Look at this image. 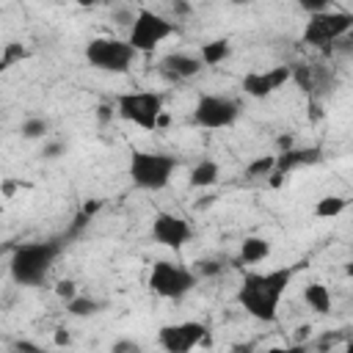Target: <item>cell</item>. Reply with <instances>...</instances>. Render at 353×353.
I'll return each instance as SVG.
<instances>
[{
  "instance_id": "obj_1",
  "label": "cell",
  "mask_w": 353,
  "mask_h": 353,
  "mask_svg": "<svg viewBox=\"0 0 353 353\" xmlns=\"http://www.w3.org/2000/svg\"><path fill=\"white\" fill-rule=\"evenodd\" d=\"M295 276V268H276V270H265V273H245L243 284L237 290V301L240 306L262 320V323H273L279 314V303L290 287Z\"/></svg>"
},
{
  "instance_id": "obj_2",
  "label": "cell",
  "mask_w": 353,
  "mask_h": 353,
  "mask_svg": "<svg viewBox=\"0 0 353 353\" xmlns=\"http://www.w3.org/2000/svg\"><path fill=\"white\" fill-rule=\"evenodd\" d=\"M58 254H61V243L58 240L19 243L11 251L8 273L22 287H39V284H44V279H47L50 268L55 265Z\"/></svg>"
},
{
  "instance_id": "obj_3",
  "label": "cell",
  "mask_w": 353,
  "mask_h": 353,
  "mask_svg": "<svg viewBox=\"0 0 353 353\" xmlns=\"http://www.w3.org/2000/svg\"><path fill=\"white\" fill-rule=\"evenodd\" d=\"M176 157L165 154V152H132L130 154V179L135 188L141 190H163L174 171H176Z\"/></svg>"
},
{
  "instance_id": "obj_4",
  "label": "cell",
  "mask_w": 353,
  "mask_h": 353,
  "mask_svg": "<svg viewBox=\"0 0 353 353\" xmlns=\"http://www.w3.org/2000/svg\"><path fill=\"white\" fill-rule=\"evenodd\" d=\"M196 284H199V273L171 259H160L149 270V290L168 301L185 298Z\"/></svg>"
},
{
  "instance_id": "obj_5",
  "label": "cell",
  "mask_w": 353,
  "mask_h": 353,
  "mask_svg": "<svg viewBox=\"0 0 353 353\" xmlns=\"http://www.w3.org/2000/svg\"><path fill=\"white\" fill-rule=\"evenodd\" d=\"M135 55H138V50L130 41L110 39V36H99V39H91L85 44V61L94 69L110 72V74H124L132 66Z\"/></svg>"
},
{
  "instance_id": "obj_6",
  "label": "cell",
  "mask_w": 353,
  "mask_h": 353,
  "mask_svg": "<svg viewBox=\"0 0 353 353\" xmlns=\"http://www.w3.org/2000/svg\"><path fill=\"white\" fill-rule=\"evenodd\" d=\"M116 113L141 127V130H157L163 121V97L157 91H127L116 99Z\"/></svg>"
},
{
  "instance_id": "obj_7",
  "label": "cell",
  "mask_w": 353,
  "mask_h": 353,
  "mask_svg": "<svg viewBox=\"0 0 353 353\" xmlns=\"http://www.w3.org/2000/svg\"><path fill=\"white\" fill-rule=\"evenodd\" d=\"M171 33H174V22H168L163 14H157L152 8H138V14L132 17L127 41L138 52H154V47L160 41H165Z\"/></svg>"
},
{
  "instance_id": "obj_8",
  "label": "cell",
  "mask_w": 353,
  "mask_h": 353,
  "mask_svg": "<svg viewBox=\"0 0 353 353\" xmlns=\"http://www.w3.org/2000/svg\"><path fill=\"white\" fill-rule=\"evenodd\" d=\"M350 28H353V14H347V11H317V14H309V22L303 28V44H314V47L336 44Z\"/></svg>"
},
{
  "instance_id": "obj_9",
  "label": "cell",
  "mask_w": 353,
  "mask_h": 353,
  "mask_svg": "<svg viewBox=\"0 0 353 353\" xmlns=\"http://www.w3.org/2000/svg\"><path fill=\"white\" fill-rule=\"evenodd\" d=\"M237 113H240V108L234 99L221 97V94H204L196 102L193 121L204 130H223V127H232L237 121Z\"/></svg>"
},
{
  "instance_id": "obj_10",
  "label": "cell",
  "mask_w": 353,
  "mask_h": 353,
  "mask_svg": "<svg viewBox=\"0 0 353 353\" xmlns=\"http://www.w3.org/2000/svg\"><path fill=\"white\" fill-rule=\"evenodd\" d=\"M204 336H207V325H204V323H196V320L163 325L160 334H157L160 345H163L168 353H188V350H193Z\"/></svg>"
},
{
  "instance_id": "obj_11",
  "label": "cell",
  "mask_w": 353,
  "mask_h": 353,
  "mask_svg": "<svg viewBox=\"0 0 353 353\" xmlns=\"http://www.w3.org/2000/svg\"><path fill=\"white\" fill-rule=\"evenodd\" d=\"M152 237H154V243H160L165 248H182L193 237V229L185 218H179L174 212H157L152 221Z\"/></svg>"
},
{
  "instance_id": "obj_12",
  "label": "cell",
  "mask_w": 353,
  "mask_h": 353,
  "mask_svg": "<svg viewBox=\"0 0 353 353\" xmlns=\"http://www.w3.org/2000/svg\"><path fill=\"white\" fill-rule=\"evenodd\" d=\"M287 80H292V66H273V69H265V72H248L243 77L240 88L254 99H265L273 91H279Z\"/></svg>"
},
{
  "instance_id": "obj_13",
  "label": "cell",
  "mask_w": 353,
  "mask_h": 353,
  "mask_svg": "<svg viewBox=\"0 0 353 353\" xmlns=\"http://www.w3.org/2000/svg\"><path fill=\"white\" fill-rule=\"evenodd\" d=\"M201 66H204V61L196 55H188V52H171L160 61V72L168 80H188V77L199 74Z\"/></svg>"
},
{
  "instance_id": "obj_14",
  "label": "cell",
  "mask_w": 353,
  "mask_h": 353,
  "mask_svg": "<svg viewBox=\"0 0 353 353\" xmlns=\"http://www.w3.org/2000/svg\"><path fill=\"white\" fill-rule=\"evenodd\" d=\"M320 160V149H284L281 154H276V174H290L298 165H309Z\"/></svg>"
},
{
  "instance_id": "obj_15",
  "label": "cell",
  "mask_w": 353,
  "mask_h": 353,
  "mask_svg": "<svg viewBox=\"0 0 353 353\" xmlns=\"http://www.w3.org/2000/svg\"><path fill=\"white\" fill-rule=\"evenodd\" d=\"M273 245L268 237H245L243 245H240V254H237V262L243 265H256V262H265L270 256Z\"/></svg>"
},
{
  "instance_id": "obj_16",
  "label": "cell",
  "mask_w": 353,
  "mask_h": 353,
  "mask_svg": "<svg viewBox=\"0 0 353 353\" xmlns=\"http://www.w3.org/2000/svg\"><path fill=\"white\" fill-rule=\"evenodd\" d=\"M303 301L309 303V309H314L317 314H328L331 312V292L325 284L320 281H312L303 287Z\"/></svg>"
},
{
  "instance_id": "obj_17",
  "label": "cell",
  "mask_w": 353,
  "mask_h": 353,
  "mask_svg": "<svg viewBox=\"0 0 353 353\" xmlns=\"http://www.w3.org/2000/svg\"><path fill=\"white\" fill-rule=\"evenodd\" d=\"M215 179H218V163L215 160H201L190 168L188 182H190V188H210V185H215Z\"/></svg>"
},
{
  "instance_id": "obj_18",
  "label": "cell",
  "mask_w": 353,
  "mask_h": 353,
  "mask_svg": "<svg viewBox=\"0 0 353 353\" xmlns=\"http://www.w3.org/2000/svg\"><path fill=\"white\" fill-rule=\"evenodd\" d=\"M229 52H232L229 41H226V39H215V41H207V44H201V50H199V58L204 61V66H215V63L226 61V58H229Z\"/></svg>"
},
{
  "instance_id": "obj_19",
  "label": "cell",
  "mask_w": 353,
  "mask_h": 353,
  "mask_svg": "<svg viewBox=\"0 0 353 353\" xmlns=\"http://www.w3.org/2000/svg\"><path fill=\"white\" fill-rule=\"evenodd\" d=\"M345 207H347V199H342V196H323L314 204V215L317 218H336Z\"/></svg>"
},
{
  "instance_id": "obj_20",
  "label": "cell",
  "mask_w": 353,
  "mask_h": 353,
  "mask_svg": "<svg viewBox=\"0 0 353 353\" xmlns=\"http://www.w3.org/2000/svg\"><path fill=\"white\" fill-rule=\"evenodd\" d=\"M66 312L72 317H91V314L99 312V303L94 298H88V295H74L72 301H66Z\"/></svg>"
},
{
  "instance_id": "obj_21",
  "label": "cell",
  "mask_w": 353,
  "mask_h": 353,
  "mask_svg": "<svg viewBox=\"0 0 353 353\" xmlns=\"http://www.w3.org/2000/svg\"><path fill=\"white\" fill-rule=\"evenodd\" d=\"M273 171H276V154H262V157L251 160L248 168H245V174H248L251 179H256V176H270Z\"/></svg>"
},
{
  "instance_id": "obj_22",
  "label": "cell",
  "mask_w": 353,
  "mask_h": 353,
  "mask_svg": "<svg viewBox=\"0 0 353 353\" xmlns=\"http://www.w3.org/2000/svg\"><path fill=\"white\" fill-rule=\"evenodd\" d=\"M47 130H50V121L47 119H41V116H30V119H25L22 121V127H19V132L25 135V138H41V135H47Z\"/></svg>"
},
{
  "instance_id": "obj_23",
  "label": "cell",
  "mask_w": 353,
  "mask_h": 353,
  "mask_svg": "<svg viewBox=\"0 0 353 353\" xmlns=\"http://www.w3.org/2000/svg\"><path fill=\"white\" fill-rule=\"evenodd\" d=\"M97 210H99V201H85V204H83V210L77 212L74 223L69 226V234H77L83 226H88V221L94 218V212H97Z\"/></svg>"
},
{
  "instance_id": "obj_24",
  "label": "cell",
  "mask_w": 353,
  "mask_h": 353,
  "mask_svg": "<svg viewBox=\"0 0 353 353\" xmlns=\"http://www.w3.org/2000/svg\"><path fill=\"white\" fill-rule=\"evenodd\" d=\"M25 58V50H22V44H6L3 47V58H0V66L3 69H8L14 61H22Z\"/></svg>"
},
{
  "instance_id": "obj_25",
  "label": "cell",
  "mask_w": 353,
  "mask_h": 353,
  "mask_svg": "<svg viewBox=\"0 0 353 353\" xmlns=\"http://www.w3.org/2000/svg\"><path fill=\"white\" fill-rule=\"evenodd\" d=\"M196 273H199V279H201V276H218V273H221V262L201 259V262H196Z\"/></svg>"
},
{
  "instance_id": "obj_26",
  "label": "cell",
  "mask_w": 353,
  "mask_h": 353,
  "mask_svg": "<svg viewBox=\"0 0 353 353\" xmlns=\"http://www.w3.org/2000/svg\"><path fill=\"white\" fill-rule=\"evenodd\" d=\"M55 292H58L61 298H66V301H72V298L77 295V284H74L72 279H61V281L55 284Z\"/></svg>"
},
{
  "instance_id": "obj_27",
  "label": "cell",
  "mask_w": 353,
  "mask_h": 353,
  "mask_svg": "<svg viewBox=\"0 0 353 353\" xmlns=\"http://www.w3.org/2000/svg\"><path fill=\"white\" fill-rule=\"evenodd\" d=\"M334 0H298V6L306 11V14H317V11H328Z\"/></svg>"
},
{
  "instance_id": "obj_28",
  "label": "cell",
  "mask_w": 353,
  "mask_h": 353,
  "mask_svg": "<svg viewBox=\"0 0 353 353\" xmlns=\"http://www.w3.org/2000/svg\"><path fill=\"white\" fill-rule=\"evenodd\" d=\"M336 44H339V50H345V52H353V28H350V30H347V33H345V36H342Z\"/></svg>"
},
{
  "instance_id": "obj_29",
  "label": "cell",
  "mask_w": 353,
  "mask_h": 353,
  "mask_svg": "<svg viewBox=\"0 0 353 353\" xmlns=\"http://www.w3.org/2000/svg\"><path fill=\"white\" fill-rule=\"evenodd\" d=\"M58 152H63V143H50V146H44V157H58Z\"/></svg>"
},
{
  "instance_id": "obj_30",
  "label": "cell",
  "mask_w": 353,
  "mask_h": 353,
  "mask_svg": "<svg viewBox=\"0 0 353 353\" xmlns=\"http://www.w3.org/2000/svg\"><path fill=\"white\" fill-rule=\"evenodd\" d=\"M113 350L116 353H121V350H138V342H119V345H113Z\"/></svg>"
},
{
  "instance_id": "obj_31",
  "label": "cell",
  "mask_w": 353,
  "mask_h": 353,
  "mask_svg": "<svg viewBox=\"0 0 353 353\" xmlns=\"http://www.w3.org/2000/svg\"><path fill=\"white\" fill-rule=\"evenodd\" d=\"M55 342H58V345H66V342H69V334H66V331H58V334H55Z\"/></svg>"
},
{
  "instance_id": "obj_32",
  "label": "cell",
  "mask_w": 353,
  "mask_h": 353,
  "mask_svg": "<svg viewBox=\"0 0 353 353\" xmlns=\"http://www.w3.org/2000/svg\"><path fill=\"white\" fill-rule=\"evenodd\" d=\"M14 347H17V350H36V345H30V342H17Z\"/></svg>"
},
{
  "instance_id": "obj_33",
  "label": "cell",
  "mask_w": 353,
  "mask_h": 353,
  "mask_svg": "<svg viewBox=\"0 0 353 353\" xmlns=\"http://www.w3.org/2000/svg\"><path fill=\"white\" fill-rule=\"evenodd\" d=\"M345 273H347V276H353V262H347V265H345Z\"/></svg>"
},
{
  "instance_id": "obj_34",
  "label": "cell",
  "mask_w": 353,
  "mask_h": 353,
  "mask_svg": "<svg viewBox=\"0 0 353 353\" xmlns=\"http://www.w3.org/2000/svg\"><path fill=\"white\" fill-rule=\"evenodd\" d=\"M77 3H80V6H94L97 0H77Z\"/></svg>"
},
{
  "instance_id": "obj_35",
  "label": "cell",
  "mask_w": 353,
  "mask_h": 353,
  "mask_svg": "<svg viewBox=\"0 0 353 353\" xmlns=\"http://www.w3.org/2000/svg\"><path fill=\"white\" fill-rule=\"evenodd\" d=\"M232 3H237V6H243V3H251V0H232Z\"/></svg>"
}]
</instances>
